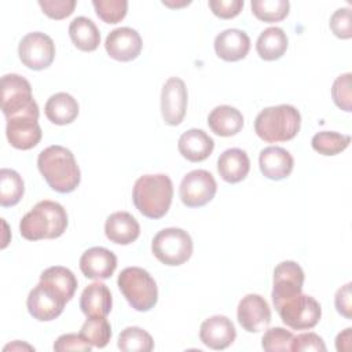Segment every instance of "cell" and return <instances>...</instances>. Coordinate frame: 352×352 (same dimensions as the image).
Returning a JSON list of instances; mask_svg holds the SVG:
<instances>
[{
    "instance_id": "cell-34",
    "label": "cell",
    "mask_w": 352,
    "mask_h": 352,
    "mask_svg": "<svg viewBox=\"0 0 352 352\" xmlns=\"http://www.w3.org/2000/svg\"><path fill=\"white\" fill-rule=\"evenodd\" d=\"M252 12L263 22H279L285 19L290 10L287 0H252Z\"/></svg>"
},
{
    "instance_id": "cell-3",
    "label": "cell",
    "mask_w": 352,
    "mask_h": 352,
    "mask_svg": "<svg viewBox=\"0 0 352 352\" xmlns=\"http://www.w3.org/2000/svg\"><path fill=\"white\" fill-rule=\"evenodd\" d=\"M173 184L168 175H143L133 186L132 199L136 209L148 219L164 217L172 204Z\"/></svg>"
},
{
    "instance_id": "cell-19",
    "label": "cell",
    "mask_w": 352,
    "mask_h": 352,
    "mask_svg": "<svg viewBox=\"0 0 352 352\" xmlns=\"http://www.w3.org/2000/svg\"><path fill=\"white\" fill-rule=\"evenodd\" d=\"M258 165L261 173L271 180L286 179L294 166V160L292 154L278 146H270L260 151Z\"/></svg>"
},
{
    "instance_id": "cell-12",
    "label": "cell",
    "mask_w": 352,
    "mask_h": 352,
    "mask_svg": "<svg viewBox=\"0 0 352 352\" xmlns=\"http://www.w3.org/2000/svg\"><path fill=\"white\" fill-rule=\"evenodd\" d=\"M6 135L10 144L18 150H30L41 140L38 110L16 114L6 118Z\"/></svg>"
},
{
    "instance_id": "cell-27",
    "label": "cell",
    "mask_w": 352,
    "mask_h": 352,
    "mask_svg": "<svg viewBox=\"0 0 352 352\" xmlns=\"http://www.w3.org/2000/svg\"><path fill=\"white\" fill-rule=\"evenodd\" d=\"M72 43L84 52L95 51L100 44V33L94 21L87 16H77L69 25Z\"/></svg>"
},
{
    "instance_id": "cell-11",
    "label": "cell",
    "mask_w": 352,
    "mask_h": 352,
    "mask_svg": "<svg viewBox=\"0 0 352 352\" xmlns=\"http://www.w3.org/2000/svg\"><path fill=\"white\" fill-rule=\"evenodd\" d=\"M66 302L62 294L41 280L29 292L26 300L29 314L40 322L56 319L63 312Z\"/></svg>"
},
{
    "instance_id": "cell-24",
    "label": "cell",
    "mask_w": 352,
    "mask_h": 352,
    "mask_svg": "<svg viewBox=\"0 0 352 352\" xmlns=\"http://www.w3.org/2000/svg\"><path fill=\"white\" fill-rule=\"evenodd\" d=\"M113 298L104 283L94 282L88 285L80 297V308L87 318L107 316L111 311Z\"/></svg>"
},
{
    "instance_id": "cell-6",
    "label": "cell",
    "mask_w": 352,
    "mask_h": 352,
    "mask_svg": "<svg viewBox=\"0 0 352 352\" xmlns=\"http://www.w3.org/2000/svg\"><path fill=\"white\" fill-rule=\"evenodd\" d=\"M151 252L162 264L177 267L191 257L192 239L190 234L182 228H164L153 238Z\"/></svg>"
},
{
    "instance_id": "cell-17",
    "label": "cell",
    "mask_w": 352,
    "mask_h": 352,
    "mask_svg": "<svg viewBox=\"0 0 352 352\" xmlns=\"http://www.w3.org/2000/svg\"><path fill=\"white\" fill-rule=\"evenodd\" d=\"M235 326L224 315H213L201 323L199 338L210 349H226L235 341Z\"/></svg>"
},
{
    "instance_id": "cell-21",
    "label": "cell",
    "mask_w": 352,
    "mask_h": 352,
    "mask_svg": "<svg viewBox=\"0 0 352 352\" xmlns=\"http://www.w3.org/2000/svg\"><path fill=\"white\" fill-rule=\"evenodd\" d=\"M104 234L113 243L129 245L139 238L140 226L131 213L114 212L106 219Z\"/></svg>"
},
{
    "instance_id": "cell-2",
    "label": "cell",
    "mask_w": 352,
    "mask_h": 352,
    "mask_svg": "<svg viewBox=\"0 0 352 352\" xmlns=\"http://www.w3.org/2000/svg\"><path fill=\"white\" fill-rule=\"evenodd\" d=\"M67 227V213L65 208L50 199L40 201L28 212L21 223L19 232L28 241L59 238Z\"/></svg>"
},
{
    "instance_id": "cell-40",
    "label": "cell",
    "mask_w": 352,
    "mask_h": 352,
    "mask_svg": "<svg viewBox=\"0 0 352 352\" xmlns=\"http://www.w3.org/2000/svg\"><path fill=\"white\" fill-rule=\"evenodd\" d=\"M91 349H92V345L87 342L81 334H76V333L62 334L54 342V351L56 352H65V351L89 352Z\"/></svg>"
},
{
    "instance_id": "cell-15",
    "label": "cell",
    "mask_w": 352,
    "mask_h": 352,
    "mask_svg": "<svg viewBox=\"0 0 352 352\" xmlns=\"http://www.w3.org/2000/svg\"><path fill=\"white\" fill-rule=\"evenodd\" d=\"M236 318L243 330L258 333L265 330L271 323V308L260 294H246L238 304Z\"/></svg>"
},
{
    "instance_id": "cell-42",
    "label": "cell",
    "mask_w": 352,
    "mask_h": 352,
    "mask_svg": "<svg viewBox=\"0 0 352 352\" xmlns=\"http://www.w3.org/2000/svg\"><path fill=\"white\" fill-rule=\"evenodd\" d=\"M292 351L294 352H302V351H326L324 341L322 337H319L316 333H301L298 336L293 337L292 342Z\"/></svg>"
},
{
    "instance_id": "cell-23",
    "label": "cell",
    "mask_w": 352,
    "mask_h": 352,
    "mask_svg": "<svg viewBox=\"0 0 352 352\" xmlns=\"http://www.w3.org/2000/svg\"><path fill=\"white\" fill-rule=\"evenodd\" d=\"M250 170V160L242 148H228L223 151L217 160V172L227 183L242 182Z\"/></svg>"
},
{
    "instance_id": "cell-31",
    "label": "cell",
    "mask_w": 352,
    "mask_h": 352,
    "mask_svg": "<svg viewBox=\"0 0 352 352\" xmlns=\"http://www.w3.org/2000/svg\"><path fill=\"white\" fill-rule=\"evenodd\" d=\"M117 345L125 352H150L154 348V341L146 330L138 326H129L118 334Z\"/></svg>"
},
{
    "instance_id": "cell-13",
    "label": "cell",
    "mask_w": 352,
    "mask_h": 352,
    "mask_svg": "<svg viewBox=\"0 0 352 352\" xmlns=\"http://www.w3.org/2000/svg\"><path fill=\"white\" fill-rule=\"evenodd\" d=\"M187 88L182 78L170 77L165 81L161 91V114L165 124L176 126L186 116Z\"/></svg>"
},
{
    "instance_id": "cell-26",
    "label": "cell",
    "mask_w": 352,
    "mask_h": 352,
    "mask_svg": "<svg viewBox=\"0 0 352 352\" xmlns=\"http://www.w3.org/2000/svg\"><path fill=\"white\" fill-rule=\"evenodd\" d=\"M45 117L56 125H66L73 122L78 116L77 100L66 92H56L50 96L44 107Z\"/></svg>"
},
{
    "instance_id": "cell-14",
    "label": "cell",
    "mask_w": 352,
    "mask_h": 352,
    "mask_svg": "<svg viewBox=\"0 0 352 352\" xmlns=\"http://www.w3.org/2000/svg\"><path fill=\"white\" fill-rule=\"evenodd\" d=\"M304 271L296 261H282L274 270V286H272V302L274 307L279 305L289 297H293L302 290Z\"/></svg>"
},
{
    "instance_id": "cell-10",
    "label": "cell",
    "mask_w": 352,
    "mask_h": 352,
    "mask_svg": "<svg viewBox=\"0 0 352 352\" xmlns=\"http://www.w3.org/2000/svg\"><path fill=\"white\" fill-rule=\"evenodd\" d=\"M216 191L217 183L213 175L205 169H195L183 177L179 195L187 208H201L214 198Z\"/></svg>"
},
{
    "instance_id": "cell-46",
    "label": "cell",
    "mask_w": 352,
    "mask_h": 352,
    "mask_svg": "<svg viewBox=\"0 0 352 352\" xmlns=\"http://www.w3.org/2000/svg\"><path fill=\"white\" fill-rule=\"evenodd\" d=\"M191 1H182V3H170V1H162V4L164 6H168V7H172V8H175V7H183V6H188Z\"/></svg>"
},
{
    "instance_id": "cell-4",
    "label": "cell",
    "mask_w": 352,
    "mask_h": 352,
    "mask_svg": "<svg viewBox=\"0 0 352 352\" xmlns=\"http://www.w3.org/2000/svg\"><path fill=\"white\" fill-rule=\"evenodd\" d=\"M301 114L292 104H278L263 109L254 120V132L267 143L287 142L297 136Z\"/></svg>"
},
{
    "instance_id": "cell-28",
    "label": "cell",
    "mask_w": 352,
    "mask_h": 352,
    "mask_svg": "<svg viewBox=\"0 0 352 352\" xmlns=\"http://www.w3.org/2000/svg\"><path fill=\"white\" fill-rule=\"evenodd\" d=\"M287 36L283 29L271 26L263 30L256 41V51L264 60H276L282 58L287 50Z\"/></svg>"
},
{
    "instance_id": "cell-29",
    "label": "cell",
    "mask_w": 352,
    "mask_h": 352,
    "mask_svg": "<svg viewBox=\"0 0 352 352\" xmlns=\"http://www.w3.org/2000/svg\"><path fill=\"white\" fill-rule=\"evenodd\" d=\"M40 280L54 287L67 302L73 298L77 289V279L74 274L62 265H54L44 270L40 275Z\"/></svg>"
},
{
    "instance_id": "cell-37",
    "label": "cell",
    "mask_w": 352,
    "mask_h": 352,
    "mask_svg": "<svg viewBox=\"0 0 352 352\" xmlns=\"http://www.w3.org/2000/svg\"><path fill=\"white\" fill-rule=\"evenodd\" d=\"M352 74L345 73L338 76L331 87V98L337 107L351 113L352 111Z\"/></svg>"
},
{
    "instance_id": "cell-39",
    "label": "cell",
    "mask_w": 352,
    "mask_h": 352,
    "mask_svg": "<svg viewBox=\"0 0 352 352\" xmlns=\"http://www.w3.org/2000/svg\"><path fill=\"white\" fill-rule=\"evenodd\" d=\"M76 0H38V6L43 12L51 19H63L73 14L76 8Z\"/></svg>"
},
{
    "instance_id": "cell-44",
    "label": "cell",
    "mask_w": 352,
    "mask_h": 352,
    "mask_svg": "<svg viewBox=\"0 0 352 352\" xmlns=\"http://www.w3.org/2000/svg\"><path fill=\"white\" fill-rule=\"evenodd\" d=\"M351 340H352V329L346 327L336 338V348H337V351H340V352L351 351Z\"/></svg>"
},
{
    "instance_id": "cell-8",
    "label": "cell",
    "mask_w": 352,
    "mask_h": 352,
    "mask_svg": "<svg viewBox=\"0 0 352 352\" xmlns=\"http://www.w3.org/2000/svg\"><path fill=\"white\" fill-rule=\"evenodd\" d=\"M1 110L6 118L38 110L30 82L25 77L15 73L1 77Z\"/></svg>"
},
{
    "instance_id": "cell-16",
    "label": "cell",
    "mask_w": 352,
    "mask_h": 352,
    "mask_svg": "<svg viewBox=\"0 0 352 352\" xmlns=\"http://www.w3.org/2000/svg\"><path fill=\"white\" fill-rule=\"evenodd\" d=\"M142 37L132 28H117L111 30L104 41V48L110 58L118 62H131L142 52Z\"/></svg>"
},
{
    "instance_id": "cell-20",
    "label": "cell",
    "mask_w": 352,
    "mask_h": 352,
    "mask_svg": "<svg viewBox=\"0 0 352 352\" xmlns=\"http://www.w3.org/2000/svg\"><path fill=\"white\" fill-rule=\"evenodd\" d=\"M250 50V38L246 32L239 29H227L214 38V51L226 62L243 59Z\"/></svg>"
},
{
    "instance_id": "cell-7",
    "label": "cell",
    "mask_w": 352,
    "mask_h": 352,
    "mask_svg": "<svg viewBox=\"0 0 352 352\" xmlns=\"http://www.w3.org/2000/svg\"><path fill=\"white\" fill-rule=\"evenodd\" d=\"M282 322L293 330L315 327L322 316L320 304L311 296L298 293L275 307Z\"/></svg>"
},
{
    "instance_id": "cell-41",
    "label": "cell",
    "mask_w": 352,
    "mask_h": 352,
    "mask_svg": "<svg viewBox=\"0 0 352 352\" xmlns=\"http://www.w3.org/2000/svg\"><path fill=\"white\" fill-rule=\"evenodd\" d=\"M209 8L221 19L235 18L243 8V0H209Z\"/></svg>"
},
{
    "instance_id": "cell-35",
    "label": "cell",
    "mask_w": 352,
    "mask_h": 352,
    "mask_svg": "<svg viewBox=\"0 0 352 352\" xmlns=\"http://www.w3.org/2000/svg\"><path fill=\"white\" fill-rule=\"evenodd\" d=\"M92 6L96 15L106 23H118L128 11L126 0H94Z\"/></svg>"
},
{
    "instance_id": "cell-32",
    "label": "cell",
    "mask_w": 352,
    "mask_h": 352,
    "mask_svg": "<svg viewBox=\"0 0 352 352\" xmlns=\"http://www.w3.org/2000/svg\"><path fill=\"white\" fill-rule=\"evenodd\" d=\"M80 334L92 346L104 348L111 338V326L106 316H92L84 322Z\"/></svg>"
},
{
    "instance_id": "cell-25",
    "label": "cell",
    "mask_w": 352,
    "mask_h": 352,
    "mask_svg": "<svg viewBox=\"0 0 352 352\" xmlns=\"http://www.w3.org/2000/svg\"><path fill=\"white\" fill-rule=\"evenodd\" d=\"M208 125L212 132L219 136H234L243 126V116L238 109L228 104H221L209 113Z\"/></svg>"
},
{
    "instance_id": "cell-45",
    "label": "cell",
    "mask_w": 352,
    "mask_h": 352,
    "mask_svg": "<svg viewBox=\"0 0 352 352\" xmlns=\"http://www.w3.org/2000/svg\"><path fill=\"white\" fill-rule=\"evenodd\" d=\"M23 348H26V349H34L33 346H30V345H28V344H22V345H21V341H15L14 344L6 345V346H4V351H8V349L14 351V349H23Z\"/></svg>"
},
{
    "instance_id": "cell-5",
    "label": "cell",
    "mask_w": 352,
    "mask_h": 352,
    "mask_svg": "<svg viewBox=\"0 0 352 352\" xmlns=\"http://www.w3.org/2000/svg\"><path fill=\"white\" fill-rule=\"evenodd\" d=\"M117 285L129 305L139 312L150 311L158 301L154 278L140 267L124 268L118 275Z\"/></svg>"
},
{
    "instance_id": "cell-22",
    "label": "cell",
    "mask_w": 352,
    "mask_h": 352,
    "mask_svg": "<svg viewBox=\"0 0 352 352\" xmlns=\"http://www.w3.org/2000/svg\"><path fill=\"white\" fill-rule=\"evenodd\" d=\"M177 148L187 161L201 162L212 154L214 142L205 131L192 128L180 135Z\"/></svg>"
},
{
    "instance_id": "cell-1",
    "label": "cell",
    "mask_w": 352,
    "mask_h": 352,
    "mask_svg": "<svg viewBox=\"0 0 352 352\" xmlns=\"http://www.w3.org/2000/svg\"><path fill=\"white\" fill-rule=\"evenodd\" d=\"M37 168L47 184L60 194L74 191L81 180V172L73 153L59 144L48 146L37 157Z\"/></svg>"
},
{
    "instance_id": "cell-9",
    "label": "cell",
    "mask_w": 352,
    "mask_h": 352,
    "mask_svg": "<svg viewBox=\"0 0 352 352\" xmlns=\"http://www.w3.org/2000/svg\"><path fill=\"white\" fill-rule=\"evenodd\" d=\"M21 62L32 70H44L54 62L55 44L52 38L41 32H32L22 37L18 45Z\"/></svg>"
},
{
    "instance_id": "cell-33",
    "label": "cell",
    "mask_w": 352,
    "mask_h": 352,
    "mask_svg": "<svg viewBox=\"0 0 352 352\" xmlns=\"http://www.w3.org/2000/svg\"><path fill=\"white\" fill-rule=\"evenodd\" d=\"M351 143L349 135H342L338 132L322 131L314 135L311 144L312 148L322 155H337L342 153Z\"/></svg>"
},
{
    "instance_id": "cell-36",
    "label": "cell",
    "mask_w": 352,
    "mask_h": 352,
    "mask_svg": "<svg viewBox=\"0 0 352 352\" xmlns=\"http://www.w3.org/2000/svg\"><path fill=\"white\" fill-rule=\"evenodd\" d=\"M293 337V333L283 327H272L264 333L261 338V346L267 352L292 351Z\"/></svg>"
},
{
    "instance_id": "cell-18",
    "label": "cell",
    "mask_w": 352,
    "mask_h": 352,
    "mask_svg": "<svg viewBox=\"0 0 352 352\" xmlns=\"http://www.w3.org/2000/svg\"><path fill=\"white\" fill-rule=\"evenodd\" d=\"M117 268V256L102 246H95L80 257V270L89 279H109Z\"/></svg>"
},
{
    "instance_id": "cell-38",
    "label": "cell",
    "mask_w": 352,
    "mask_h": 352,
    "mask_svg": "<svg viewBox=\"0 0 352 352\" xmlns=\"http://www.w3.org/2000/svg\"><path fill=\"white\" fill-rule=\"evenodd\" d=\"M330 29L336 37L348 40L352 37V11L349 7L338 8L330 18Z\"/></svg>"
},
{
    "instance_id": "cell-43",
    "label": "cell",
    "mask_w": 352,
    "mask_h": 352,
    "mask_svg": "<svg viewBox=\"0 0 352 352\" xmlns=\"http://www.w3.org/2000/svg\"><path fill=\"white\" fill-rule=\"evenodd\" d=\"M352 283L348 282L344 286H341L334 297V304L337 308V312L341 314L346 319H352V293H351Z\"/></svg>"
},
{
    "instance_id": "cell-30",
    "label": "cell",
    "mask_w": 352,
    "mask_h": 352,
    "mask_svg": "<svg viewBox=\"0 0 352 352\" xmlns=\"http://www.w3.org/2000/svg\"><path fill=\"white\" fill-rule=\"evenodd\" d=\"M25 192V184L19 173L14 169L0 170V205L3 208L16 205Z\"/></svg>"
}]
</instances>
